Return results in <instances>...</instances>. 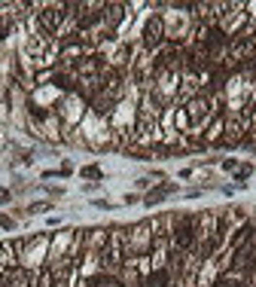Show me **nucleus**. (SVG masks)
Segmentation results:
<instances>
[{"instance_id":"1","label":"nucleus","mask_w":256,"mask_h":287,"mask_svg":"<svg viewBox=\"0 0 256 287\" xmlns=\"http://www.w3.org/2000/svg\"><path fill=\"white\" fill-rule=\"evenodd\" d=\"M159 31H162V21H159V19H149V28H146V43H156V40H159Z\"/></svg>"},{"instance_id":"2","label":"nucleus","mask_w":256,"mask_h":287,"mask_svg":"<svg viewBox=\"0 0 256 287\" xmlns=\"http://www.w3.org/2000/svg\"><path fill=\"white\" fill-rule=\"evenodd\" d=\"M219 46H223V34H219V31H214L211 37H207V49H214V52H217Z\"/></svg>"},{"instance_id":"3","label":"nucleus","mask_w":256,"mask_h":287,"mask_svg":"<svg viewBox=\"0 0 256 287\" xmlns=\"http://www.w3.org/2000/svg\"><path fill=\"white\" fill-rule=\"evenodd\" d=\"M149 284H153V287H165V284H168V275H165V272H156L153 278H149Z\"/></svg>"}]
</instances>
